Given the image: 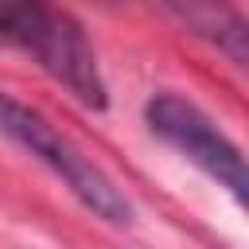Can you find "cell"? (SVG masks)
Masks as SVG:
<instances>
[{
  "instance_id": "obj_2",
  "label": "cell",
  "mask_w": 249,
  "mask_h": 249,
  "mask_svg": "<svg viewBox=\"0 0 249 249\" xmlns=\"http://www.w3.org/2000/svg\"><path fill=\"white\" fill-rule=\"evenodd\" d=\"M0 136L16 144L19 152H27L35 163H43L93 218H101L105 226H132L136 210L128 195L62 128H54L39 109L16 101L8 89H0Z\"/></svg>"
},
{
  "instance_id": "obj_1",
  "label": "cell",
  "mask_w": 249,
  "mask_h": 249,
  "mask_svg": "<svg viewBox=\"0 0 249 249\" xmlns=\"http://www.w3.org/2000/svg\"><path fill=\"white\" fill-rule=\"evenodd\" d=\"M0 43L27 54L78 105L105 109L109 86L97 51L74 12L54 0H0Z\"/></svg>"
},
{
  "instance_id": "obj_3",
  "label": "cell",
  "mask_w": 249,
  "mask_h": 249,
  "mask_svg": "<svg viewBox=\"0 0 249 249\" xmlns=\"http://www.w3.org/2000/svg\"><path fill=\"white\" fill-rule=\"evenodd\" d=\"M144 121L156 140H163L171 152H179L187 163H195L206 179H214L237 206L249 198V179H245V156L241 148L183 93H152L144 105Z\"/></svg>"
},
{
  "instance_id": "obj_4",
  "label": "cell",
  "mask_w": 249,
  "mask_h": 249,
  "mask_svg": "<svg viewBox=\"0 0 249 249\" xmlns=\"http://www.w3.org/2000/svg\"><path fill=\"white\" fill-rule=\"evenodd\" d=\"M160 4H167L187 27H195L218 51H226L233 66H245V19L230 0H160Z\"/></svg>"
}]
</instances>
